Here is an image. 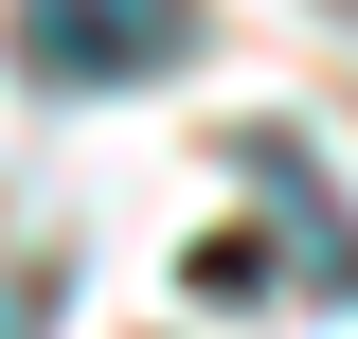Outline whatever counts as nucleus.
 <instances>
[{"label":"nucleus","instance_id":"1","mask_svg":"<svg viewBox=\"0 0 358 339\" xmlns=\"http://www.w3.org/2000/svg\"><path fill=\"white\" fill-rule=\"evenodd\" d=\"M179 36H197L179 0H18V72L36 89H126V72H162Z\"/></svg>","mask_w":358,"mask_h":339}]
</instances>
